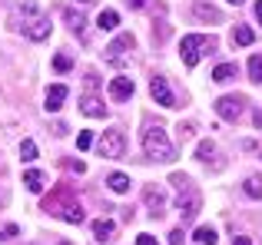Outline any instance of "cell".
I'll return each instance as SVG.
<instances>
[{
  "label": "cell",
  "instance_id": "1f68e13d",
  "mask_svg": "<svg viewBox=\"0 0 262 245\" xmlns=\"http://www.w3.org/2000/svg\"><path fill=\"white\" fill-rule=\"evenodd\" d=\"M67 166H70V169H73V173H77V176H83V173H86V166H83V162H80V159L67 162Z\"/></svg>",
  "mask_w": 262,
  "mask_h": 245
},
{
  "label": "cell",
  "instance_id": "ab89813d",
  "mask_svg": "<svg viewBox=\"0 0 262 245\" xmlns=\"http://www.w3.org/2000/svg\"><path fill=\"white\" fill-rule=\"evenodd\" d=\"M229 4H243V0H229Z\"/></svg>",
  "mask_w": 262,
  "mask_h": 245
},
{
  "label": "cell",
  "instance_id": "7402d4cb",
  "mask_svg": "<svg viewBox=\"0 0 262 245\" xmlns=\"http://www.w3.org/2000/svg\"><path fill=\"white\" fill-rule=\"evenodd\" d=\"M196 245H216V229H209V226H203V229H196Z\"/></svg>",
  "mask_w": 262,
  "mask_h": 245
},
{
  "label": "cell",
  "instance_id": "d4e9b609",
  "mask_svg": "<svg viewBox=\"0 0 262 245\" xmlns=\"http://www.w3.org/2000/svg\"><path fill=\"white\" fill-rule=\"evenodd\" d=\"M20 159H24V162H33V159H37V142H33V139H24V142H20Z\"/></svg>",
  "mask_w": 262,
  "mask_h": 245
},
{
  "label": "cell",
  "instance_id": "2e32d148",
  "mask_svg": "<svg viewBox=\"0 0 262 245\" xmlns=\"http://www.w3.org/2000/svg\"><path fill=\"white\" fill-rule=\"evenodd\" d=\"M113 229H116L113 219H96V222H93V239H96V242H106L110 235H113Z\"/></svg>",
  "mask_w": 262,
  "mask_h": 245
},
{
  "label": "cell",
  "instance_id": "30bf717a",
  "mask_svg": "<svg viewBox=\"0 0 262 245\" xmlns=\"http://www.w3.org/2000/svg\"><path fill=\"white\" fill-rule=\"evenodd\" d=\"M133 90H136V86H133V80H129V77H113V83H110V96H113L116 103L129 100V96H133Z\"/></svg>",
  "mask_w": 262,
  "mask_h": 245
},
{
  "label": "cell",
  "instance_id": "6da1fadb",
  "mask_svg": "<svg viewBox=\"0 0 262 245\" xmlns=\"http://www.w3.org/2000/svg\"><path fill=\"white\" fill-rule=\"evenodd\" d=\"M143 153H146L149 159H156V162H173L176 159V149H173V142L166 139V129L163 126L143 129Z\"/></svg>",
  "mask_w": 262,
  "mask_h": 245
},
{
  "label": "cell",
  "instance_id": "8fae6325",
  "mask_svg": "<svg viewBox=\"0 0 262 245\" xmlns=\"http://www.w3.org/2000/svg\"><path fill=\"white\" fill-rule=\"evenodd\" d=\"M80 110H83V116H90V119H103V116H106V106H103V100L93 96V93H86V96L80 100Z\"/></svg>",
  "mask_w": 262,
  "mask_h": 245
},
{
  "label": "cell",
  "instance_id": "3957f363",
  "mask_svg": "<svg viewBox=\"0 0 262 245\" xmlns=\"http://www.w3.org/2000/svg\"><path fill=\"white\" fill-rule=\"evenodd\" d=\"M123 153H126V136H123V129H106V133L100 136V156L103 159H120Z\"/></svg>",
  "mask_w": 262,
  "mask_h": 245
},
{
  "label": "cell",
  "instance_id": "f546056e",
  "mask_svg": "<svg viewBox=\"0 0 262 245\" xmlns=\"http://www.w3.org/2000/svg\"><path fill=\"white\" fill-rule=\"evenodd\" d=\"M77 146L80 149H90V146H93V133H90V129H83V133L77 136Z\"/></svg>",
  "mask_w": 262,
  "mask_h": 245
},
{
  "label": "cell",
  "instance_id": "d590c367",
  "mask_svg": "<svg viewBox=\"0 0 262 245\" xmlns=\"http://www.w3.org/2000/svg\"><path fill=\"white\" fill-rule=\"evenodd\" d=\"M232 245H252V242L246 239V235H236V239H232Z\"/></svg>",
  "mask_w": 262,
  "mask_h": 245
},
{
  "label": "cell",
  "instance_id": "f35d334b",
  "mask_svg": "<svg viewBox=\"0 0 262 245\" xmlns=\"http://www.w3.org/2000/svg\"><path fill=\"white\" fill-rule=\"evenodd\" d=\"M80 4H93V0H80Z\"/></svg>",
  "mask_w": 262,
  "mask_h": 245
},
{
  "label": "cell",
  "instance_id": "5bb4252c",
  "mask_svg": "<svg viewBox=\"0 0 262 245\" xmlns=\"http://www.w3.org/2000/svg\"><path fill=\"white\" fill-rule=\"evenodd\" d=\"M24 186L30 189V192H43V186H47V176L40 173V169H27V173H24Z\"/></svg>",
  "mask_w": 262,
  "mask_h": 245
},
{
  "label": "cell",
  "instance_id": "836d02e7",
  "mask_svg": "<svg viewBox=\"0 0 262 245\" xmlns=\"http://www.w3.org/2000/svg\"><path fill=\"white\" fill-rule=\"evenodd\" d=\"M136 245H156V239H153V235H140V239H136Z\"/></svg>",
  "mask_w": 262,
  "mask_h": 245
},
{
  "label": "cell",
  "instance_id": "7c38bea8",
  "mask_svg": "<svg viewBox=\"0 0 262 245\" xmlns=\"http://www.w3.org/2000/svg\"><path fill=\"white\" fill-rule=\"evenodd\" d=\"M143 199H146V206H149V215H153V219H160V215H163V206H166L163 192L156 186H146V189H143Z\"/></svg>",
  "mask_w": 262,
  "mask_h": 245
},
{
  "label": "cell",
  "instance_id": "ac0fdd59",
  "mask_svg": "<svg viewBox=\"0 0 262 245\" xmlns=\"http://www.w3.org/2000/svg\"><path fill=\"white\" fill-rule=\"evenodd\" d=\"M60 219L70 222V226H80V222H83L86 215H83V209H80V202H73V206H67L63 212H60Z\"/></svg>",
  "mask_w": 262,
  "mask_h": 245
},
{
  "label": "cell",
  "instance_id": "8992f818",
  "mask_svg": "<svg viewBox=\"0 0 262 245\" xmlns=\"http://www.w3.org/2000/svg\"><path fill=\"white\" fill-rule=\"evenodd\" d=\"M149 93H153V100L160 106H166V110L179 106L176 96H173V90H169V83H166V77H153V80H149Z\"/></svg>",
  "mask_w": 262,
  "mask_h": 245
},
{
  "label": "cell",
  "instance_id": "f1b7e54d",
  "mask_svg": "<svg viewBox=\"0 0 262 245\" xmlns=\"http://www.w3.org/2000/svg\"><path fill=\"white\" fill-rule=\"evenodd\" d=\"M176 136H179V142H189L192 139V126H189V122H179V126H176Z\"/></svg>",
  "mask_w": 262,
  "mask_h": 245
},
{
  "label": "cell",
  "instance_id": "277c9868",
  "mask_svg": "<svg viewBox=\"0 0 262 245\" xmlns=\"http://www.w3.org/2000/svg\"><path fill=\"white\" fill-rule=\"evenodd\" d=\"M73 202H77V199H73V186H70V182H60V186L43 199V209L50 215H60L67 206H73Z\"/></svg>",
  "mask_w": 262,
  "mask_h": 245
},
{
  "label": "cell",
  "instance_id": "8d00e7d4",
  "mask_svg": "<svg viewBox=\"0 0 262 245\" xmlns=\"http://www.w3.org/2000/svg\"><path fill=\"white\" fill-rule=\"evenodd\" d=\"M256 17L262 20V0H259V4H256Z\"/></svg>",
  "mask_w": 262,
  "mask_h": 245
},
{
  "label": "cell",
  "instance_id": "d6986e66",
  "mask_svg": "<svg viewBox=\"0 0 262 245\" xmlns=\"http://www.w3.org/2000/svg\"><path fill=\"white\" fill-rule=\"evenodd\" d=\"M106 186L113 189V192H129V176L126 173H110Z\"/></svg>",
  "mask_w": 262,
  "mask_h": 245
},
{
  "label": "cell",
  "instance_id": "4fadbf2b",
  "mask_svg": "<svg viewBox=\"0 0 262 245\" xmlns=\"http://www.w3.org/2000/svg\"><path fill=\"white\" fill-rule=\"evenodd\" d=\"M67 93H70V90H67V86L63 83H57V86H50V90H47V113H57L60 110V106H63V100H67Z\"/></svg>",
  "mask_w": 262,
  "mask_h": 245
},
{
  "label": "cell",
  "instance_id": "52a82bcc",
  "mask_svg": "<svg viewBox=\"0 0 262 245\" xmlns=\"http://www.w3.org/2000/svg\"><path fill=\"white\" fill-rule=\"evenodd\" d=\"M243 110H246V100L243 96H219L216 100V113L223 119H232V122H236L239 116H243Z\"/></svg>",
  "mask_w": 262,
  "mask_h": 245
},
{
  "label": "cell",
  "instance_id": "9c48e42d",
  "mask_svg": "<svg viewBox=\"0 0 262 245\" xmlns=\"http://www.w3.org/2000/svg\"><path fill=\"white\" fill-rule=\"evenodd\" d=\"M129 46H133V37H129V33H120V37L106 46V60L110 63H123V53H126Z\"/></svg>",
  "mask_w": 262,
  "mask_h": 245
},
{
  "label": "cell",
  "instance_id": "4dcf8cb0",
  "mask_svg": "<svg viewBox=\"0 0 262 245\" xmlns=\"http://www.w3.org/2000/svg\"><path fill=\"white\" fill-rule=\"evenodd\" d=\"M169 245H183V229H173V232H169Z\"/></svg>",
  "mask_w": 262,
  "mask_h": 245
},
{
  "label": "cell",
  "instance_id": "44dd1931",
  "mask_svg": "<svg viewBox=\"0 0 262 245\" xmlns=\"http://www.w3.org/2000/svg\"><path fill=\"white\" fill-rule=\"evenodd\" d=\"M252 40H256V33H252L249 27H236V30H232V43L236 46H249Z\"/></svg>",
  "mask_w": 262,
  "mask_h": 245
},
{
  "label": "cell",
  "instance_id": "e575fe53",
  "mask_svg": "<svg viewBox=\"0 0 262 245\" xmlns=\"http://www.w3.org/2000/svg\"><path fill=\"white\" fill-rule=\"evenodd\" d=\"M17 232H20L17 226H7V229H4V239H13V235H17Z\"/></svg>",
  "mask_w": 262,
  "mask_h": 245
},
{
  "label": "cell",
  "instance_id": "74e56055",
  "mask_svg": "<svg viewBox=\"0 0 262 245\" xmlns=\"http://www.w3.org/2000/svg\"><path fill=\"white\" fill-rule=\"evenodd\" d=\"M143 4H146V0H129V7H143Z\"/></svg>",
  "mask_w": 262,
  "mask_h": 245
},
{
  "label": "cell",
  "instance_id": "7a4b0ae2",
  "mask_svg": "<svg viewBox=\"0 0 262 245\" xmlns=\"http://www.w3.org/2000/svg\"><path fill=\"white\" fill-rule=\"evenodd\" d=\"M206 50H212V40L203 37V33H189V37H183V43H179V57H183L186 66H196Z\"/></svg>",
  "mask_w": 262,
  "mask_h": 245
},
{
  "label": "cell",
  "instance_id": "4316f807",
  "mask_svg": "<svg viewBox=\"0 0 262 245\" xmlns=\"http://www.w3.org/2000/svg\"><path fill=\"white\" fill-rule=\"evenodd\" d=\"M249 80H252V83H262V57L249 60Z\"/></svg>",
  "mask_w": 262,
  "mask_h": 245
},
{
  "label": "cell",
  "instance_id": "cb8c5ba5",
  "mask_svg": "<svg viewBox=\"0 0 262 245\" xmlns=\"http://www.w3.org/2000/svg\"><path fill=\"white\" fill-rule=\"evenodd\" d=\"M209 156H216V142H212V139H203V142L196 146V159L209 162Z\"/></svg>",
  "mask_w": 262,
  "mask_h": 245
},
{
  "label": "cell",
  "instance_id": "d6a6232c",
  "mask_svg": "<svg viewBox=\"0 0 262 245\" xmlns=\"http://www.w3.org/2000/svg\"><path fill=\"white\" fill-rule=\"evenodd\" d=\"M86 86H90V90H96V86H100V80H96V73H86Z\"/></svg>",
  "mask_w": 262,
  "mask_h": 245
},
{
  "label": "cell",
  "instance_id": "484cf974",
  "mask_svg": "<svg viewBox=\"0 0 262 245\" xmlns=\"http://www.w3.org/2000/svg\"><path fill=\"white\" fill-rule=\"evenodd\" d=\"M243 189H246V192L252 195V199H259V195H262V179H259V176H249Z\"/></svg>",
  "mask_w": 262,
  "mask_h": 245
},
{
  "label": "cell",
  "instance_id": "9a60e30c",
  "mask_svg": "<svg viewBox=\"0 0 262 245\" xmlns=\"http://www.w3.org/2000/svg\"><path fill=\"white\" fill-rule=\"evenodd\" d=\"M192 13H196L199 20H212V23H219V20H223V17H219V10L212 4H206V0H196V4H192Z\"/></svg>",
  "mask_w": 262,
  "mask_h": 245
},
{
  "label": "cell",
  "instance_id": "5b68a950",
  "mask_svg": "<svg viewBox=\"0 0 262 245\" xmlns=\"http://www.w3.org/2000/svg\"><path fill=\"white\" fill-rule=\"evenodd\" d=\"M179 215H183V222H192L196 219V212H199V192L192 186H186V189H179Z\"/></svg>",
  "mask_w": 262,
  "mask_h": 245
},
{
  "label": "cell",
  "instance_id": "ffe728a7",
  "mask_svg": "<svg viewBox=\"0 0 262 245\" xmlns=\"http://www.w3.org/2000/svg\"><path fill=\"white\" fill-rule=\"evenodd\" d=\"M232 77H236V63H219L216 70H212V80H216V83H229Z\"/></svg>",
  "mask_w": 262,
  "mask_h": 245
},
{
  "label": "cell",
  "instance_id": "83f0119b",
  "mask_svg": "<svg viewBox=\"0 0 262 245\" xmlns=\"http://www.w3.org/2000/svg\"><path fill=\"white\" fill-rule=\"evenodd\" d=\"M53 66H57L60 73H67V70H70V66H73V60L67 57V53H57V57H53Z\"/></svg>",
  "mask_w": 262,
  "mask_h": 245
},
{
  "label": "cell",
  "instance_id": "ba28073f",
  "mask_svg": "<svg viewBox=\"0 0 262 245\" xmlns=\"http://www.w3.org/2000/svg\"><path fill=\"white\" fill-rule=\"evenodd\" d=\"M24 33H27V40H33V43H40V40H47L50 37V20L40 13L37 20H30V23H24Z\"/></svg>",
  "mask_w": 262,
  "mask_h": 245
},
{
  "label": "cell",
  "instance_id": "603a6c76",
  "mask_svg": "<svg viewBox=\"0 0 262 245\" xmlns=\"http://www.w3.org/2000/svg\"><path fill=\"white\" fill-rule=\"evenodd\" d=\"M67 23H70L73 33H83V23H86V20H83V13H80V10H73V7H70V10H67Z\"/></svg>",
  "mask_w": 262,
  "mask_h": 245
},
{
  "label": "cell",
  "instance_id": "e0dca14e",
  "mask_svg": "<svg viewBox=\"0 0 262 245\" xmlns=\"http://www.w3.org/2000/svg\"><path fill=\"white\" fill-rule=\"evenodd\" d=\"M96 27H100V30H116V27H120V13L116 10H103L100 17H96Z\"/></svg>",
  "mask_w": 262,
  "mask_h": 245
}]
</instances>
